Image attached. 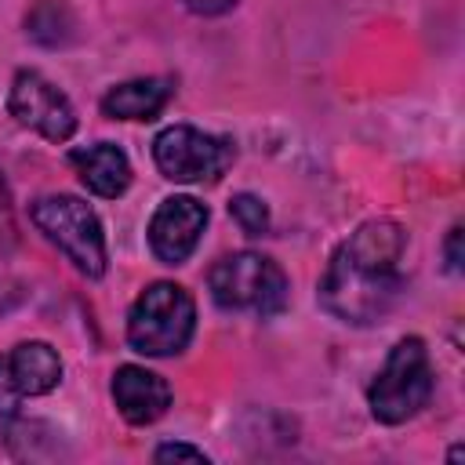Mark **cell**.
Wrapping results in <instances>:
<instances>
[{
	"mask_svg": "<svg viewBox=\"0 0 465 465\" xmlns=\"http://www.w3.org/2000/svg\"><path fill=\"white\" fill-rule=\"evenodd\" d=\"M236 149L229 138L196 131L189 124H174L167 131L156 134L153 142V160L160 167L163 178L171 182H218L225 174V167L232 163Z\"/></svg>",
	"mask_w": 465,
	"mask_h": 465,
	"instance_id": "cell-6",
	"label": "cell"
},
{
	"mask_svg": "<svg viewBox=\"0 0 465 465\" xmlns=\"http://www.w3.org/2000/svg\"><path fill=\"white\" fill-rule=\"evenodd\" d=\"M22 403V389L15 385L11 378V367H7V356L0 360V414H15Z\"/></svg>",
	"mask_w": 465,
	"mask_h": 465,
	"instance_id": "cell-14",
	"label": "cell"
},
{
	"mask_svg": "<svg viewBox=\"0 0 465 465\" xmlns=\"http://www.w3.org/2000/svg\"><path fill=\"white\" fill-rule=\"evenodd\" d=\"M443 254H447V269L450 272H461V225L450 229V236L443 243Z\"/></svg>",
	"mask_w": 465,
	"mask_h": 465,
	"instance_id": "cell-16",
	"label": "cell"
},
{
	"mask_svg": "<svg viewBox=\"0 0 465 465\" xmlns=\"http://www.w3.org/2000/svg\"><path fill=\"white\" fill-rule=\"evenodd\" d=\"M7 105H11V113L18 116V124L40 131V134L51 138V142H65V138H73V131H76V113H73L69 98H65L47 76H40V73H33V69H22V73L15 76Z\"/></svg>",
	"mask_w": 465,
	"mask_h": 465,
	"instance_id": "cell-7",
	"label": "cell"
},
{
	"mask_svg": "<svg viewBox=\"0 0 465 465\" xmlns=\"http://www.w3.org/2000/svg\"><path fill=\"white\" fill-rule=\"evenodd\" d=\"M407 232L392 218H371L349 232L331 254L320 280V305L352 327L381 320L403 287Z\"/></svg>",
	"mask_w": 465,
	"mask_h": 465,
	"instance_id": "cell-1",
	"label": "cell"
},
{
	"mask_svg": "<svg viewBox=\"0 0 465 465\" xmlns=\"http://www.w3.org/2000/svg\"><path fill=\"white\" fill-rule=\"evenodd\" d=\"M113 403L131 425H153L171 407V385L138 363H124L113 374Z\"/></svg>",
	"mask_w": 465,
	"mask_h": 465,
	"instance_id": "cell-9",
	"label": "cell"
},
{
	"mask_svg": "<svg viewBox=\"0 0 465 465\" xmlns=\"http://www.w3.org/2000/svg\"><path fill=\"white\" fill-rule=\"evenodd\" d=\"M229 214L236 218V225H240L247 236H262V232L269 229V207H265L258 196H251V193H240V196H232V203H229Z\"/></svg>",
	"mask_w": 465,
	"mask_h": 465,
	"instance_id": "cell-13",
	"label": "cell"
},
{
	"mask_svg": "<svg viewBox=\"0 0 465 465\" xmlns=\"http://www.w3.org/2000/svg\"><path fill=\"white\" fill-rule=\"evenodd\" d=\"M174 87L171 80L160 76H145V80H127L105 91L102 98V113L113 120H156L163 113V105L171 102Z\"/></svg>",
	"mask_w": 465,
	"mask_h": 465,
	"instance_id": "cell-11",
	"label": "cell"
},
{
	"mask_svg": "<svg viewBox=\"0 0 465 465\" xmlns=\"http://www.w3.org/2000/svg\"><path fill=\"white\" fill-rule=\"evenodd\" d=\"M196 331L193 294L178 283H149L127 316V341L142 356H178Z\"/></svg>",
	"mask_w": 465,
	"mask_h": 465,
	"instance_id": "cell-2",
	"label": "cell"
},
{
	"mask_svg": "<svg viewBox=\"0 0 465 465\" xmlns=\"http://www.w3.org/2000/svg\"><path fill=\"white\" fill-rule=\"evenodd\" d=\"M153 458L156 461H203L207 465V454L200 447H189V443H163V447H156Z\"/></svg>",
	"mask_w": 465,
	"mask_h": 465,
	"instance_id": "cell-15",
	"label": "cell"
},
{
	"mask_svg": "<svg viewBox=\"0 0 465 465\" xmlns=\"http://www.w3.org/2000/svg\"><path fill=\"white\" fill-rule=\"evenodd\" d=\"M207 229V207L196 196H167L149 222V247L163 265H182Z\"/></svg>",
	"mask_w": 465,
	"mask_h": 465,
	"instance_id": "cell-8",
	"label": "cell"
},
{
	"mask_svg": "<svg viewBox=\"0 0 465 465\" xmlns=\"http://www.w3.org/2000/svg\"><path fill=\"white\" fill-rule=\"evenodd\" d=\"M432 396V360L421 338H400L367 389L371 414L381 425H403Z\"/></svg>",
	"mask_w": 465,
	"mask_h": 465,
	"instance_id": "cell-3",
	"label": "cell"
},
{
	"mask_svg": "<svg viewBox=\"0 0 465 465\" xmlns=\"http://www.w3.org/2000/svg\"><path fill=\"white\" fill-rule=\"evenodd\" d=\"M36 229L84 272V276H102L105 272V236H102V222L98 214L76 200V196H40L29 207Z\"/></svg>",
	"mask_w": 465,
	"mask_h": 465,
	"instance_id": "cell-4",
	"label": "cell"
},
{
	"mask_svg": "<svg viewBox=\"0 0 465 465\" xmlns=\"http://www.w3.org/2000/svg\"><path fill=\"white\" fill-rule=\"evenodd\" d=\"M182 4H185L193 15H207V18H211V15H225L229 7H236V0H182Z\"/></svg>",
	"mask_w": 465,
	"mask_h": 465,
	"instance_id": "cell-17",
	"label": "cell"
},
{
	"mask_svg": "<svg viewBox=\"0 0 465 465\" xmlns=\"http://www.w3.org/2000/svg\"><path fill=\"white\" fill-rule=\"evenodd\" d=\"M7 367H11V378L22 389V396H44L62 378V360L47 341L15 345V352L7 356Z\"/></svg>",
	"mask_w": 465,
	"mask_h": 465,
	"instance_id": "cell-12",
	"label": "cell"
},
{
	"mask_svg": "<svg viewBox=\"0 0 465 465\" xmlns=\"http://www.w3.org/2000/svg\"><path fill=\"white\" fill-rule=\"evenodd\" d=\"M69 163L76 167L80 182L94 193V196H120L127 185H131V163H127V153L113 142H94L87 149H73L69 153Z\"/></svg>",
	"mask_w": 465,
	"mask_h": 465,
	"instance_id": "cell-10",
	"label": "cell"
},
{
	"mask_svg": "<svg viewBox=\"0 0 465 465\" xmlns=\"http://www.w3.org/2000/svg\"><path fill=\"white\" fill-rule=\"evenodd\" d=\"M207 283H211V298L222 309H251L262 316H276L287 305L283 269L254 251H236L218 258Z\"/></svg>",
	"mask_w": 465,
	"mask_h": 465,
	"instance_id": "cell-5",
	"label": "cell"
}]
</instances>
